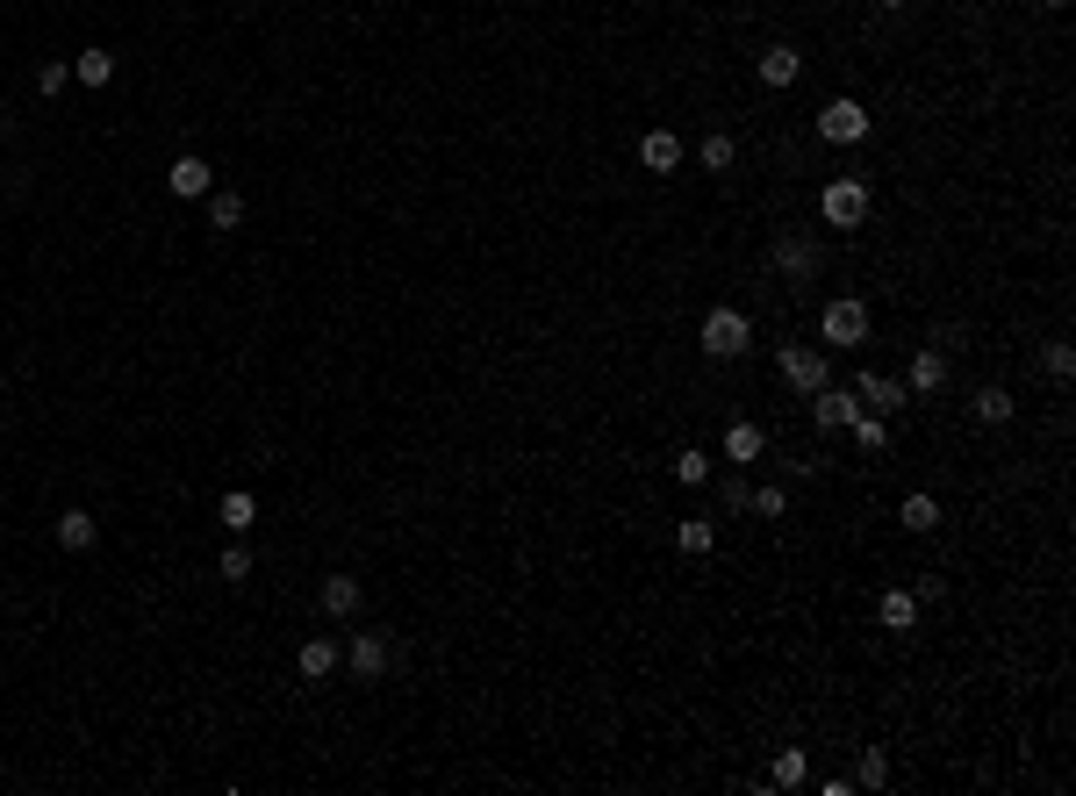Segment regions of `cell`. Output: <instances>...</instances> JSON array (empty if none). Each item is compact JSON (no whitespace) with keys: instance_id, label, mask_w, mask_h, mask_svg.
<instances>
[{"instance_id":"1","label":"cell","mask_w":1076,"mask_h":796,"mask_svg":"<svg viewBox=\"0 0 1076 796\" xmlns=\"http://www.w3.org/2000/svg\"><path fill=\"white\" fill-rule=\"evenodd\" d=\"M819 338H825V345H840V352H862L868 345V301L862 295H833V301H825V316H819Z\"/></svg>"},{"instance_id":"2","label":"cell","mask_w":1076,"mask_h":796,"mask_svg":"<svg viewBox=\"0 0 1076 796\" xmlns=\"http://www.w3.org/2000/svg\"><path fill=\"white\" fill-rule=\"evenodd\" d=\"M697 345L711 352V360H740V352L754 345V316H746V309H711V316H703V331H697Z\"/></svg>"},{"instance_id":"3","label":"cell","mask_w":1076,"mask_h":796,"mask_svg":"<svg viewBox=\"0 0 1076 796\" xmlns=\"http://www.w3.org/2000/svg\"><path fill=\"white\" fill-rule=\"evenodd\" d=\"M819 215L833 230H862V215H868V180H854V173H840V180H825V195H819Z\"/></svg>"},{"instance_id":"4","label":"cell","mask_w":1076,"mask_h":796,"mask_svg":"<svg viewBox=\"0 0 1076 796\" xmlns=\"http://www.w3.org/2000/svg\"><path fill=\"white\" fill-rule=\"evenodd\" d=\"M868 130H876V115H868L854 93H833V101L819 108V136H825V144H862Z\"/></svg>"},{"instance_id":"5","label":"cell","mask_w":1076,"mask_h":796,"mask_svg":"<svg viewBox=\"0 0 1076 796\" xmlns=\"http://www.w3.org/2000/svg\"><path fill=\"white\" fill-rule=\"evenodd\" d=\"M345 667H352V682H380L395 667V639H388V631H352Z\"/></svg>"},{"instance_id":"6","label":"cell","mask_w":1076,"mask_h":796,"mask_svg":"<svg viewBox=\"0 0 1076 796\" xmlns=\"http://www.w3.org/2000/svg\"><path fill=\"white\" fill-rule=\"evenodd\" d=\"M775 366H783V380H789L797 395H819L825 380H833L825 352H811V345H775Z\"/></svg>"},{"instance_id":"7","label":"cell","mask_w":1076,"mask_h":796,"mask_svg":"<svg viewBox=\"0 0 1076 796\" xmlns=\"http://www.w3.org/2000/svg\"><path fill=\"white\" fill-rule=\"evenodd\" d=\"M854 402H862L868 417H897L911 395H905V380H897V374H862V380H854Z\"/></svg>"},{"instance_id":"8","label":"cell","mask_w":1076,"mask_h":796,"mask_svg":"<svg viewBox=\"0 0 1076 796\" xmlns=\"http://www.w3.org/2000/svg\"><path fill=\"white\" fill-rule=\"evenodd\" d=\"M940 388H947V352L919 345V352H911V366H905V395L919 402V395H940Z\"/></svg>"},{"instance_id":"9","label":"cell","mask_w":1076,"mask_h":796,"mask_svg":"<svg viewBox=\"0 0 1076 796\" xmlns=\"http://www.w3.org/2000/svg\"><path fill=\"white\" fill-rule=\"evenodd\" d=\"M754 73H761V87L783 93V87H797V79H803V51H797V44H768V51L754 58Z\"/></svg>"},{"instance_id":"10","label":"cell","mask_w":1076,"mask_h":796,"mask_svg":"<svg viewBox=\"0 0 1076 796\" xmlns=\"http://www.w3.org/2000/svg\"><path fill=\"white\" fill-rule=\"evenodd\" d=\"M166 187H173L180 201H195V195H209V187H215V166L201 158V151H180V158H173V173H166Z\"/></svg>"},{"instance_id":"11","label":"cell","mask_w":1076,"mask_h":796,"mask_svg":"<svg viewBox=\"0 0 1076 796\" xmlns=\"http://www.w3.org/2000/svg\"><path fill=\"white\" fill-rule=\"evenodd\" d=\"M683 158H689V151H683L675 130H646V136H639V166H646V173H683Z\"/></svg>"},{"instance_id":"12","label":"cell","mask_w":1076,"mask_h":796,"mask_svg":"<svg viewBox=\"0 0 1076 796\" xmlns=\"http://www.w3.org/2000/svg\"><path fill=\"white\" fill-rule=\"evenodd\" d=\"M854 409H862V402H854V388H833V380L811 395V423H819V431H847Z\"/></svg>"},{"instance_id":"13","label":"cell","mask_w":1076,"mask_h":796,"mask_svg":"<svg viewBox=\"0 0 1076 796\" xmlns=\"http://www.w3.org/2000/svg\"><path fill=\"white\" fill-rule=\"evenodd\" d=\"M337 661H345V646H337V639H302V653H295V675H302V682H323V675H337Z\"/></svg>"},{"instance_id":"14","label":"cell","mask_w":1076,"mask_h":796,"mask_svg":"<svg viewBox=\"0 0 1076 796\" xmlns=\"http://www.w3.org/2000/svg\"><path fill=\"white\" fill-rule=\"evenodd\" d=\"M775 273H789V280H811L819 273V244H803V237H775Z\"/></svg>"},{"instance_id":"15","label":"cell","mask_w":1076,"mask_h":796,"mask_svg":"<svg viewBox=\"0 0 1076 796\" xmlns=\"http://www.w3.org/2000/svg\"><path fill=\"white\" fill-rule=\"evenodd\" d=\"M876 624H883V631H919V596H911V588H883Z\"/></svg>"},{"instance_id":"16","label":"cell","mask_w":1076,"mask_h":796,"mask_svg":"<svg viewBox=\"0 0 1076 796\" xmlns=\"http://www.w3.org/2000/svg\"><path fill=\"white\" fill-rule=\"evenodd\" d=\"M761 452H768V431H761V423H746V417L725 423V460H732V466H754Z\"/></svg>"},{"instance_id":"17","label":"cell","mask_w":1076,"mask_h":796,"mask_svg":"<svg viewBox=\"0 0 1076 796\" xmlns=\"http://www.w3.org/2000/svg\"><path fill=\"white\" fill-rule=\"evenodd\" d=\"M317 602H323L331 617H352V610H359V574H323Z\"/></svg>"},{"instance_id":"18","label":"cell","mask_w":1076,"mask_h":796,"mask_svg":"<svg viewBox=\"0 0 1076 796\" xmlns=\"http://www.w3.org/2000/svg\"><path fill=\"white\" fill-rule=\"evenodd\" d=\"M73 79H79V87H108V79H115V51H108V44H87V51L73 58Z\"/></svg>"},{"instance_id":"19","label":"cell","mask_w":1076,"mask_h":796,"mask_svg":"<svg viewBox=\"0 0 1076 796\" xmlns=\"http://www.w3.org/2000/svg\"><path fill=\"white\" fill-rule=\"evenodd\" d=\"M976 423H990V431H998V423H1012L1019 417V402H1012V388H998V380H990V388H976Z\"/></svg>"},{"instance_id":"20","label":"cell","mask_w":1076,"mask_h":796,"mask_svg":"<svg viewBox=\"0 0 1076 796\" xmlns=\"http://www.w3.org/2000/svg\"><path fill=\"white\" fill-rule=\"evenodd\" d=\"M93 539H101V524H93V510H65V517H58V553H87Z\"/></svg>"},{"instance_id":"21","label":"cell","mask_w":1076,"mask_h":796,"mask_svg":"<svg viewBox=\"0 0 1076 796\" xmlns=\"http://www.w3.org/2000/svg\"><path fill=\"white\" fill-rule=\"evenodd\" d=\"M697 166H703V173H732V166H740V136L711 130V136L697 144Z\"/></svg>"},{"instance_id":"22","label":"cell","mask_w":1076,"mask_h":796,"mask_svg":"<svg viewBox=\"0 0 1076 796\" xmlns=\"http://www.w3.org/2000/svg\"><path fill=\"white\" fill-rule=\"evenodd\" d=\"M711 545H718V524H711V517H683V524H675V553L703 560Z\"/></svg>"},{"instance_id":"23","label":"cell","mask_w":1076,"mask_h":796,"mask_svg":"<svg viewBox=\"0 0 1076 796\" xmlns=\"http://www.w3.org/2000/svg\"><path fill=\"white\" fill-rule=\"evenodd\" d=\"M803 775H811V753H803V747H783V753H775V767H768L775 789H803Z\"/></svg>"},{"instance_id":"24","label":"cell","mask_w":1076,"mask_h":796,"mask_svg":"<svg viewBox=\"0 0 1076 796\" xmlns=\"http://www.w3.org/2000/svg\"><path fill=\"white\" fill-rule=\"evenodd\" d=\"M847 431H854V445H862V452H890V417H868V409H854Z\"/></svg>"},{"instance_id":"25","label":"cell","mask_w":1076,"mask_h":796,"mask_svg":"<svg viewBox=\"0 0 1076 796\" xmlns=\"http://www.w3.org/2000/svg\"><path fill=\"white\" fill-rule=\"evenodd\" d=\"M215 517H223V531H252L258 524V496H252V488H230Z\"/></svg>"},{"instance_id":"26","label":"cell","mask_w":1076,"mask_h":796,"mask_svg":"<svg viewBox=\"0 0 1076 796\" xmlns=\"http://www.w3.org/2000/svg\"><path fill=\"white\" fill-rule=\"evenodd\" d=\"M209 230H244V195L237 187H223V195L209 187Z\"/></svg>"},{"instance_id":"27","label":"cell","mask_w":1076,"mask_h":796,"mask_svg":"<svg viewBox=\"0 0 1076 796\" xmlns=\"http://www.w3.org/2000/svg\"><path fill=\"white\" fill-rule=\"evenodd\" d=\"M854 789H890V753H883V747H862V761H854Z\"/></svg>"},{"instance_id":"28","label":"cell","mask_w":1076,"mask_h":796,"mask_svg":"<svg viewBox=\"0 0 1076 796\" xmlns=\"http://www.w3.org/2000/svg\"><path fill=\"white\" fill-rule=\"evenodd\" d=\"M667 474H675V482H683V488H697V482H711V452H697V445H683V452H675V460H667Z\"/></svg>"},{"instance_id":"29","label":"cell","mask_w":1076,"mask_h":796,"mask_svg":"<svg viewBox=\"0 0 1076 796\" xmlns=\"http://www.w3.org/2000/svg\"><path fill=\"white\" fill-rule=\"evenodd\" d=\"M897 524H905V531H940V502H933V496L919 488V496H905V510H897Z\"/></svg>"},{"instance_id":"30","label":"cell","mask_w":1076,"mask_h":796,"mask_svg":"<svg viewBox=\"0 0 1076 796\" xmlns=\"http://www.w3.org/2000/svg\"><path fill=\"white\" fill-rule=\"evenodd\" d=\"M215 574H223V582H252V545L230 539V545H223V560H215Z\"/></svg>"},{"instance_id":"31","label":"cell","mask_w":1076,"mask_h":796,"mask_svg":"<svg viewBox=\"0 0 1076 796\" xmlns=\"http://www.w3.org/2000/svg\"><path fill=\"white\" fill-rule=\"evenodd\" d=\"M1041 366H1047L1055 380H1069V374H1076V352H1069V338H1047V345H1041Z\"/></svg>"},{"instance_id":"32","label":"cell","mask_w":1076,"mask_h":796,"mask_svg":"<svg viewBox=\"0 0 1076 796\" xmlns=\"http://www.w3.org/2000/svg\"><path fill=\"white\" fill-rule=\"evenodd\" d=\"M746 510L775 524V517H789V496H783V488H746Z\"/></svg>"},{"instance_id":"33","label":"cell","mask_w":1076,"mask_h":796,"mask_svg":"<svg viewBox=\"0 0 1076 796\" xmlns=\"http://www.w3.org/2000/svg\"><path fill=\"white\" fill-rule=\"evenodd\" d=\"M65 79H73V65H65V58L36 65V93H65Z\"/></svg>"},{"instance_id":"34","label":"cell","mask_w":1076,"mask_h":796,"mask_svg":"<svg viewBox=\"0 0 1076 796\" xmlns=\"http://www.w3.org/2000/svg\"><path fill=\"white\" fill-rule=\"evenodd\" d=\"M718 496H725V510H746V474H725V488H718Z\"/></svg>"},{"instance_id":"35","label":"cell","mask_w":1076,"mask_h":796,"mask_svg":"<svg viewBox=\"0 0 1076 796\" xmlns=\"http://www.w3.org/2000/svg\"><path fill=\"white\" fill-rule=\"evenodd\" d=\"M868 8H876V15H897V8H905V0H868Z\"/></svg>"},{"instance_id":"36","label":"cell","mask_w":1076,"mask_h":796,"mask_svg":"<svg viewBox=\"0 0 1076 796\" xmlns=\"http://www.w3.org/2000/svg\"><path fill=\"white\" fill-rule=\"evenodd\" d=\"M1033 8H1047V15H1062V8H1069V0H1033Z\"/></svg>"},{"instance_id":"37","label":"cell","mask_w":1076,"mask_h":796,"mask_svg":"<svg viewBox=\"0 0 1076 796\" xmlns=\"http://www.w3.org/2000/svg\"><path fill=\"white\" fill-rule=\"evenodd\" d=\"M0 136H8V115H0Z\"/></svg>"}]
</instances>
